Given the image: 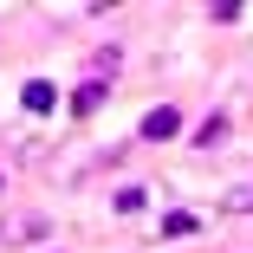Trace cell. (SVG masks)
<instances>
[{
  "mask_svg": "<svg viewBox=\"0 0 253 253\" xmlns=\"http://www.w3.org/2000/svg\"><path fill=\"white\" fill-rule=\"evenodd\" d=\"M182 130V111L175 104H156V111H143V143H169Z\"/></svg>",
  "mask_w": 253,
  "mask_h": 253,
  "instance_id": "1",
  "label": "cell"
},
{
  "mask_svg": "<svg viewBox=\"0 0 253 253\" xmlns=\"http://www.w3.org/2000/svg\"><path fill=\"white\" fill-rule=\"evenodd\" d=\"M20 104H26L33 117H45V111H52V104H59V91H52V84H45V78H33V84L20 91Z\"/></svg>",
  "mask_w": 253,
  "mask_h": 253,
  "instance_id": "2",
  "label": "cell"
},
{
  "mask_svg": "<svg viewBox=\"0 0 253 253\" xmlns=\"http://www.w3.org/2000/svg\"><path fill=\"white\" fill-rule=\"evenodd\" d=\"M188 234H201V221H195L188 208H169V214H163V240H188Z\"/></svg>",
  "mask_w": 253,
  "mask_h": 253,
  "instance_id": "3",
  "label": "cell"
},
{
  "mask_svg": "<svg viewBox=\"0 0 253 253\" xmlns=\"http://www.w3.org/2000/svg\"><path fill=\"white\" fill-rule=\"evenodd\" d=\"M104 91H111L104 78H91V84H78V91H72V111H78V117H91L97 104H104Z\"/></svg>",
  "mask_w": 253,
  "mask_h": 253,
  "instance_id": "4",
  "label": "cell"
},
{
  "mask_svg": "<svg viewBox=\"0 0 253 253\" xmlns=\"http://www.w3.org/2000/svg\"><path fill=\"white\" fill-rule=\"evenodd\" d=\"M221 214H253V182H240V188L221 195Z\"/></svg>",
  "mask_w": 253,
  "mask_h": 253,
  "instance_id": "5",
  "label": "cell"
},
{
  "mask_svg": "<svg viewBox=\"0 0 253 253\" xmlns=\"http://www.w3.org/2000/svg\"><path fill=\"white\" fill-rule=\"evenodd\" d=\"M214 143H227V117H208L195 130V149H214Z\"/></svg>",
  "mask_w": 253,
  "mask_h": 253,
  "instance_id": "6",
  "label": "cell"
},
{
  "mask_svg": "<svg viewBox=\"0 0 253 253\" xmlns=\"http://www.w3.org/2000/svg\"><path fill=\"white\" fill-rule=\"evenodd\" d=\"M208 20H214V26H234V20H240V0H221V7H208Z\"/></svg>",
  "mask_w": 253,
  "mask_h": 253,
  "instance_id": "7",
  "label": "cell"
},
{
  "mask_svg": "<svg viewBox=\"0 0 253 253\" xmlns=\"http://www.w3.org/2000/svg\"><path fill=\"white\" fill-rule=\"evenodd\" d=\"M143 208V188H117V214H136Z\"/></svg>",
  "mask_w": 253,
  "mask_h": 253,
  "instance_id": "8",
  "label": "cell"
}]
</instances>
